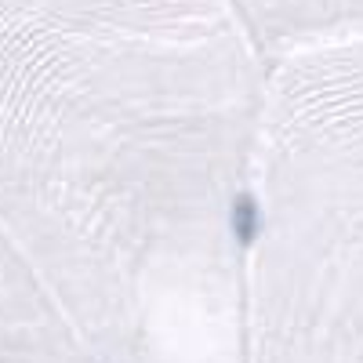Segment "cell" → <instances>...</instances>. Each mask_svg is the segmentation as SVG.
I'll use <instances>...</instances> for the list:
<instances>
[{
  "label": "cell",
  "instance_id": "obj_1",
  "mask_svg": "<svg viewBox=\"0 0 363 363\" xmlns=\"http://www.w3.org/2000/svg\"><path fill=\"white\" fill-rule=\"evenodd\" d=\"M44 189L102 363H247L269 62L225 0H22Z\"/></svg>",
  "mask_w": 363,
  "mask_h": 363
},
{
  "label": "cell",
  "instance_id": "obj_2",
  "mask_svg": "<svg viewBox=\"0 0 363 363\" xmlns=\"http://www.w3.org/2000/svg\"><path fill=\"white\" fill-rule=\"evenodd\" d=\"M247 363H363V29L269 62Z\"/></svg>",
  "mask_w": 363,
  "mask_h": 363
},
{
  "label": "cell",
  "instance_id": "obj_3",
  "mask_svg": "<svg viewBox=\"0 0 363 363\" xmlns=\"http://www.w3.org/2000/svg\"><path fill=\"white\" fill-rule=\"evenodd\" d=\"M265 62L363 29V0H225Z\"/></svg>",
  "mask_w": 363,
  "mask_h": 363
}]
</instances>
